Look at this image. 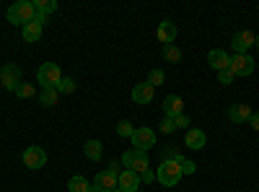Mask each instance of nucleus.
Wrapping results in <instances>:
<instances>
[{"label": "nucleus", "mask_w": 259, "mask_h": 192, "mask_svg": "<svg viewBox=\"0 0 259 192\" xmlns=\"http://www.w3.org/2000/svg\"><path fill=\"white\" fill-rule=\"evenodd\" d=\"M6 18L11 21L13 26L24 29L26 24H31V21L36 18V8H34V3H29V0H18V3H13V6L8 8Z\"/></svg>", "instance_id": "f257e3e1"}, {"label": "nucleus", "mask_w": 259, "mask_h": 192, "mask_svg": "<svg viewBox=\"0 0 259 192\" xmlns=\"http://www.w3.org/2000/svg\"><path fill=\"white\" fill-rule=\"evenodd\" d=\"M156 179H158L163 187H177L179 179H182V166H179V161H161L158 172H156Z\"/></svg>", "instance_id": "f03ea898"}, {"label": "nucleus", "mask_w": 259, "mask_h": 192, "mask_svg": "<svg viewBox=\"0 0 259 192\" xmlns=\"http://www.w3.org/2000/svg\"><path fill=\"white\" fill-rule=\"evenodd\" d=\"M60 78H62V73H60L57 62H41L36 70V81L41 83V89H57Z\"/></svg>", "instance_id": "7ed1b4c3"}, {"label": "nucleus", "mask_w": 259, "mask_h": 192, "mask_svg": "<svg viewBox=\"0 0 259 192\" xmlns=\"http://www.w3.org/2000/svg\"><path fill=\"white\" fill-rule=\"evenodd\" d=\"M124 169H130V172H135V174H143L148 172V153L145 151H138V148H133V151H124L122 161H119Z\"/></svg>", "instance_id": "20e7f679"}, {"label": "nucleus", "mask_w": 259, "mask_h": 192, "mask_svg": "<svg viewBox=\"0 0 259 192\" xmlns=\"http://www.w3.org/2000/svg\"><path fill=\"white\" fill-rule=\"evenodd\" d=\"M0 83H3L6 89H11V91H16L21 83H24V73H21V68L18 65H3L0 68Z\"/></svg>", "instance_id": "39448f33"}, {"label": "nucleus", "mask_w": 259, "mask_h": 192, "mask_svg": "<svg viewBox=\"0 0 259 192\" xmlns=\"http://www.w3.org/2000/svg\"><path fill=\"white\" fill-rule=\"evenodd\" d=\"M133 145L138 148V151H150V148L156 145V133L150 130V127H135L133 133Z\"/></svg>", "instance_id": "423d86ee"}, {"label": "nucleus", "mask_w": 259, "mask_h": 192, "mask_svg": "<svg viewBox=\"0 0 259 192\" xmlns=\"http://www.w3.org/2000/svg\"><path fill=\"white\" fill-rule=\"evenodd\" d=\"M24 164L29 169H41V166H47V151L41 145H29L26 151H24Z\"/></svg>", "instance_id": "0eeeda50"}, {"label": "nucleus", "mask_w": 259, "mask_h": 192, "mask_svg": "<svg viewBox=\"0 0 259 192\" xmlns=\"http://www.w3.org/2000/svg\"><path fill=\"white\" fill-rule=\"evenodd\" d=\"M254 31H249V29H241V31H236L233 34V39H231V45H233V52L236 55H246V50L249 47H254Z\"/></svg>", "instance_id": "6e6552de"}, {"label": "nucleus", "mask_w": 259, "mask_h": 192, "mask_svg": "<svg viewBox=\"0 0 259 192\" xmlns=\"http://www.w3.org/2000/svg\"><path fill=\"white\" fill-rule=\"evenodd\" d=\"M231 73L233 75H251L254 73V57L251 55H233L231 57Z\"/></svg>", "instance_id": "1a4fd4ad"}, {"label": "nucleus", "mask_w": 259, "mask_h": 192, "mask_svg": "<svg viewBox=\"0 0 259 192\" xmlns=\"http://www.w3.org/2000/svg\"><path fill=\"white\" fill-rule=\"evenodd\" d=\"M140 187V174L130 172V169H124V172L117 177V189L119 192H138Z\"/></svg>", "instance_id": "9d476101"}, {"label": "nucleus", "mask_w": 259, "mask_h": 192, "mask_svg": "<svg viewBox=\"0 0 259 192\" xmlns=\"http://www.w3.org/2000/svg\"><path fill=\"white\" fill-rule=\"evenodd\" d=\"M163 112H166V117H179V114H184V99L179 96V94H168L166 99H163Z\"/></svg>", "instance_id": "9b49d317"}, {"label": "nucleus", "mask_w": 259, "mask_h": 192, "mask_svg": "<svg viewBox=\"0 0 259 192\" xmlns=\"http://www.w3.org/2000/svg\"><path fill=\"white\" fill-rule=\"evenodd\" d=\"M207 62H210V68L212 70H228L231 68V55L228 52H223V50H210L207 52Z\"/></svg>", "instance_id": "f8f14e48"}, {"label": "nucleus", "mask_w": 259, "mask_h": 192, "mask_svg": "<svg viewBox=\"0 0 259 192\" xmlns=\"http://www.w3.org/2000/svg\"><path fill=\"white\" fill-rule=\"evenodd\" d=\"M251 114H254V112H251V106H249V104H233V106H228V120H231L233 125L249 122Z\"/></svg>", "instance_id": "ddd939ff"}, {"label": "nucleus", "mask_w": 259, "mask_h": 192, "mask_svg": "<svg viewBox=\"0 0 259 192\" xmlns=\"http://www.w3.org/2000/svg\"><path fill=\"white\" fill-rule=\"evenodd\" d=\"M156 96V89L150 86V83H138V86L133 89V101L135 104H150Z\"/></svg>", "instance_id": "4468645a"}, {"label": "nucleus", "mask_w": 259, "mask_h": 192, "mask_svg": "<svg viewBox=\"0 0 259 192\" xmlns=\"http://www.w3.org/2000/svg\"><path fill=\"white\" fill-rule=\"evenodd\" d=\"M184 143L192 148V151H200V148H205V143H207V135H205L202 130H197V127H189Z\"/></svg>", "instance_id": "2eb2a0df"}, {"label": "nucleus", "mask_w": 259, "mask_h": 192, "mask_svg": "<svg viewBox=\"0 0 259 192\" xmlns=\"http://www.w3.org/2000/svg\"><path fill=\"white\" fill-rule=\"evenodd\" d=\"M94 184H96L101 192H114V189H117V177L109 174V172H99L96 179H94Z\"/></svg>", "instance_id": "dca6fc26"}, {"label": "nucleus", "mask_w": 259, "mask_h": 192, "mask_svg": "<svg viewBox=\"0 0 259 192\" xmlns=\"http://www.w3.org/2000/svg\"><path fill=\"white\" fill-rule=\"evenodd\" d=\"M177 39V26L171 24V21H161L158 24V42H163V45H174Z\"/></svg>", "instance_id": "f3484780"}, {"label": "nucleus", "mask_w": 259, "mask_h": 192, "mask_svg": "<svg viewBox=\"0 0 259 192\" xmlns=\"http://www.w3.org/2000/svg\"><path fill=\"white\" fill-rule=\"evenodd\" d=\"M83 153H85V159H91V161H101V156H104V145H101L99 140H85Z\"/></svg>", "instance_id": "a211bd4d"}, {"label": "nucleus", "mask_w": 259, "mask_h": 192, "mask_svg": "<svg viewBox=\"0 0 259 192\" xmlns=\"http://www.w3.org/2000/svg\"><path fill=\"white\" fill-rule=\"evenodd\" d=\"M41 29H45V26H39L36 21L26 24L24 29H21V34H24V42H39V39H41Z\"/></svg>", "instance_id": "6ab92c4d"}, {"label": "nucleus", "mask_w": 259, "mask_h": 192, "mask_svg": "<svg viewBox=\"0 0 259 192\" xmlns=\"http://www.w3.org/2000/svg\"><path fill=\"white\" fill-rule=\"evenodd\" d=\"M57 99H60L57 89H41V94H39V104L41 106H55Z\"/></svg>", "instance_id": "aec40b11"}, {"label": "nucleus", "mask_w": 259, "mask_h": 192, "mask_svg": "<svg viewBox=\"0 0 259 192\" xmlns=\"http://www.w3.org/2000/svg\"><path fill=\"white\" fill-rule=\"evenodd\" d=\"M89 179H85V177H80V174H75L70 182H68V189L70 192H89Z\"/></svg>", "instance_id": "412c9836"}, {"label": "nucleus", "mask_w": 259, "mask_h": 192, "mask_svg": "<svg viewBox=\"0 0 259 192\" xmlns=\"http://www.w3.org/2000/svg\"><path fill=\"white\" fill-rule=\"evenodd\" d=\"M163 60L166 62H182V50L179 47H174V45H163Z\"/></svg>", "instance_id": "4be33fe9"}, {"label": "nucleus", "mask_w": 259, "mask_h": 192, "mask_svg": "<svg viewBox=\"0 0 259 192\" xmlns=\"http://www.w3.org/2000/svg\"><path fill=\"white\" fill-rule=\"evenodd\" d=\"M75 89H78V83L73 78H60V83H57V94H73Z\"/></svg>", "instance_id": "5701e85b"}, {"label": "nucleus", "mask_w": 259, "mask_h": 192, "mask_svg": "<svg viewBox=\"0 0 259 192\" xmlns=\"http://www.w3.org/2000/svg\"><path fill=\"white\" fill-rule=\"evenodd\" d=\"M34 8L39 11V13H55L57 11V3H55V0H36V3H34Z\"/></svg>", "instance_id": "b1692460"}, {"label": "nucleus", "mask_w": 259, "mask_h": 192, "mask_svg": "<svg viewBox=\"0 0 259 192\" xmlns=\"http://www.w3.org/2000/svg\"><path fill=\"white\" fill-rule=\"evenodd\" d=\"M163 81H166V73H163L161 68H156V70H150V73H148V83H150L153 89H156V86H161Z\"/></svg>", "instance_id": "393cba45"}, {"label": "nucleus", "mask_w": 259, "mask_h": 192, "mask_svg": "<svg viewBox=\"0 0 259 192\" xmlns=\"http://www.w3.org/2000/svg\"><path fill=\"white\" fill-rule=\"evenodd\" d=\"M133 133H135V127L130 125L127 120H122V122L117 125V135H119V138H133Z\"/></svg>", "instance_id": "a878e982"}, {"label": "nucleus", "mask_w": 259, "mask_h": 192, "mask_svg": "<svg viewBox=\"0 0 259 192\" xmlns=\"http://www.w3.org/2000/svg\"><path fill=\"white\" fill-rule=\"evenodd\" d=\"M182 159V153H179V148H163L161 151V161H179Z\"/></svg>", "instance_id": "bb28decb"}, {"label": "nucleus", "mask_w": 259, "mask_h": 192, "mask_svg": "<svg viewBox=\"0 0 259 192\" xmlns=\"http://www.w3.org/2000/svg\"><path fill=\"white\" fill-rule=\"evenodd\" d=\"M13 94H16L18 99H31V96H34V86H31V83H21Z\"/></svg>", "instance_id": "cd10ccee"}, {"label": "nucleus", "mask_w": 259, "mask_h": 192, "mask_svg": "<svg viewBox=\"0 0 259 192\" xmlns=\"http://www.w3.org/2000/svg\"><path fill=\"white\" fill-rule=\"evenodd\" d=\"M179 166H182V177H184V174H194V172H197V164H192V161H189V159H184V156L179 159Z\"/></svg>", "instance_id": "c85d7f7f"}, {"label": "nucleus", "mask_w": 259, "mask_h": 192, "mask_svg": "<svg viewBox=\"0 0 259 192\" xmlns=\"http://www.w3.org/2000/svg\"><path fill=\"white\" fill-rule=\"evenodd\" d=\"M174 122H177V130H189V127H192V120H189L187 114H179V117H174Z\"/></svg>", "instance_id": "c756f323"}, {"label": "nucleus", "mask_w": 259, "mask_h": 192, "mask_svg": "<svg viewBox=\"0 0 259 192\" xmlns=\"http://www.w3.org/2000/svg\"><path fill=\"white\" fill-rule=\"evenodd\" d=\"M174 130H177V122L171 120V117H166V120L161 122V133H166V135H168V133H174Z\"/></svg>", "instance_id": "7c9ffc66"}, {"label": "nucleus", "mask_w": 259, "mask_h": 192, "mask_svg": "<svg viewBox=\"0 0 259 192\" xmlns=\"http://www.w3.org/2000/svg\"><path fill=\"white\" fill-rule=\"evenodd\" d=\"M218 81L223 83V86H228V83H233V73H231V68H228V70H221V73H218Z\"/></svg>", "instance_id": "2f4dec72"}, {"label": "nucleus", "mask_w": 259, "mask_h": 192, "mask_svg": "<svg viewBox=\"0 0 259 192\" xmlns=\"http://www.w3.org/2000/svg\"><path fill=\"white\" fill-rule=\"evenodd\" d=\"M140 182H145V184L156 182V174H153V172H150V169H148V172H143V174H140Z\"/></svg>", "instance_id": "473e14b6"}, {"label": "nucleus", "mask_w": 259, "mask_h": 192, "mask_svg": "<svg viewBox=\"0 0 259 192\" xmlns=\"http://www.w3.org/2000/svg\"><path fill=\"white\" fill-rule=\"evenodd\" d=\"M106 172L114 174V177H119V174L124 172V169H122V164H109V169H106Z\"/></svg>", "instance_id": "72a5a7b5"}, {"label": "nucleus", "mask_w": 259, "mask_h": 192, "mask_svg": "<svg viewBox=\"0 0 259 192\" xmlns=\"http://www.w3.org/2000/svg\"><path fill=\"white\" fill-rule=\"evenodd\" d=\"M34 21H36L39 26H45L47 21H50V16H47V13H39V11H36V18H34Z\"/></svg>", "instance_id": "f704fd0d"}, {"label": "nucleus", "mask_w": 259, "mask_h": 192, "mask_svg": "<svg viewBox=\"0 0 259 192\" xmlns=\"http://www.w3.org/2000/svg\"><path fill=\"white\" fill-rule=\"evenodd\" d=\"M249 125L254 127V130H259V112H254V114L249 117Z\"/></svg>", "instance_id": "c9c22d12"}, {"label": "nucleus", "mask_w": 259, "mask_h": 192, "mask_svg": "<svg viewBox=\"0 0 259 192\" xmlns=\"http://www.w3.org/2000/svg\"><path fill=\"white\" fill-rule=\"evenodd\" d=\"M89 192H101V189H99L96 184H91V187H89Z\"/></svg>", "instance_id": "e433bc0d"}, {"label": "nucleus", "mask_w": 259, "mask_h": 192, "mask_svg": "<svg viewBox=\"0 0 259 192\" xmlns=\"http://www.w3.org/2000/svg\"><path fill=\"white\" fill-rule=\"evenodd\" d=\"M254 47L259 50V34H256V39H254Z\"/></svg>", "instance_id": "4c0bfd02"}, {"label": "nucleus", "mask_w": 259, "mask_h": 192, "mask_svg": "<svg viewBox=\"0 0 259 192\" xmlns=\"http://www.w3.org/2000/svg\"><path fill=\"white\" fill-rule=\"evenodd\" d=\"M114 192H119V189H114Z\"/></svg>", "instance_id": "58836bf2"}]
</instances>
